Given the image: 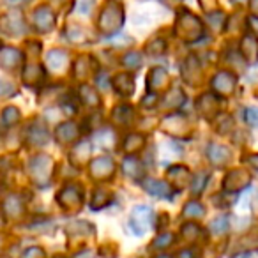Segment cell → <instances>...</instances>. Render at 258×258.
<instances>
[{
	"mask_svg": "<svg viewBox=\"0 0 258 258\" xmlns=\"http://www.w3.org/2000/svg\"><path fill=\"white\" fill-rule=\"evenodd\" d=\"M249 9H251V13H253V15L258 18V0H251V2H249Z\"/></svg>",
	"mask_w": 258,
	"mask_h": 258,
	"instance_id": "cell-52",
	"label": "cell"
},
{
	"mask_svg": "<svg viewBox=\"0 0 258 258\" xmlns=\"http://www.w3.org/2000/svg\"><path fill=\"white\" fill-rule=\"evenodd\" d=\"M13 85L11 83H6V82H2L0 80V96H6V94H9V92H13Z\"/></svg>",
	"mask_w": 258,
	"mask_h": 258,
	"instance_id": "cell-50",
	"label": "cell"
},
{
	"mask_svg": "<svg viewBox=\"0 0 258 258\" xmlns=\"http://www.w3.org/2000/svg\"><path fill=\"white\" fill-rule=\"evenodd\" d=\"M175 258H198V256H197V253L191 249V247H186V249L179 251V253L175 254Z\"/></svg>",
	"mask_w": 258,
	"mask_h": 258,
	"instance_id": "cell-49",
	"label": "cell"
},
{
	"mask_svg": "<svg viewBox=\"0 0 258 258\" xmlns=\"http://www.w3.org/2000/svg\"><path fill=\"white\" fill-rule=\"evenodd\" d=\"M145 145V137L140 133H129L127 137H125L124 144H122V149H124L127 154H135V152H138L140 149H144Z\"/></svg>",
	"mask_w": 258,
	"mask_h": 258,
	"instance_id": "cell-31",
	"label": "cell"
},
{
	"mask_svg": "<svg viewBox=\"0 0 258 258\" xmlns=\"http://www.w3.org/2000/svg\"><path fill=\"white\" fill-rule=\"evenodd\" d=\"M168 179H170V186H172L173 189L180 191L193 180V177H191L189 170H187L186 166L173 165L172 168H168Z\"/></svg>",
	"mask_w": 258,
	"mask_h": 258,
	"instance_id": "cell-18",
	"label": "cell"
},
{
	"mask_svg": "<svg viewBox=\"0 0 258 258\" xmlns=\"http://www.w3.org/2000/svg\"><path fill=\"white\" fill-rule=\"evenodd\" d=\"M97 87H101V89H106L108 83H106V75H99V78H97Z\"/></svg>",
	"mask_w": 258,
	"mask_h": 258,
	"instance_id": "cell-51",
	"label": "cell"
},
{
	"mask_svg": "<svg viewBox=\"0 0 258 258\" xmlns=\"http://www.w3.org/2000/svg\"><path fill=\"white\" fill-rule=\"evenodd\" d=\"M122 172H124V175L129 177V179H140V177L144 175V165H142L140 159L129 156V158H125L124 163H122Z\"/></svg>",
	"mask_w": 258,
	"mask_h": 258,
	"instance_id": "cell-27",
	"label": "cell"
},
{
	"mask_svg": "<svg viewBox=\"0 0 258 258\" xmlns=\"http://www.w3.org/2000/svg\"><path fill=\"white\" fill-rule=\"evenodd\" d=\"M211 85L218 96H232L237 87V76L232 71H219L214 75Z\"/></svg>",
	"mask_w": 258,
	"mask_h": 258,
	"instance_id": "cell-10",
	"label": "cell"
},
{
	"mask_svg": "<svg viewBox=\"0 0 258 258\" xmlns=\"http://www.w3.org/2000/svg\"><path fill=\"white\" fill-rule=\"evenodd\" d=\"M55 138L60 145H73L80 138V127L78 124L71 120H66L62 124L57 125V131H55Z\"/></svg>",
	"mask_w": 258,
	"mask_h": 258,
	"instance_id": "cell-14",
	"label": "cell"
},
{
	"mask_svg": "<svg viewBox=\"0 0 258 258\" xmlns=\"http://www.w3.org/2000/svg\"><path fill=\"white\" fill-rule=\"evenodd\" d=\"M147 92L159 94L170 89V75L165 68H152L147 75Z\"/></svg>",
	"mask_w": 258,
	"mask_h": 258,
	"instance_id": "cell-11",
	"label": "cell"
},
{
	"mask_svg": "<svg viewBox=\"0 0 258 258\" xmlns=\"http://www.w3.org/2000/svg\"><path fill=\"white\" fill-rule=\"evenodd\" d=\"M158 103H159V96H158V94L147 92V96L142 97V106H145V108H154Z\"/></svg>",
	"mask_w": 258,
	"mask_h": 258,
	"instance_id": "cell-46",
	"label": "cell"
},
{
	"mask_svg": "<svg viewBox=\"0 0 258 258\" xmlns=\"http://www.w3.org/2000/svg\"><path fill=\"white\" fill-rule=\"evenodd\" d=\"M111 117H113V120L117 122L118 125H127L133 122L135 110L129 106V104H118V106H115L113 111H111Z\"/></svg>",
	"mask_w": 258,
	"mask_h": 258,
	"instance_id": "cell-28",
	"label": "cell"
},
{
	"mask_svg": "<svg viewBox=\"0 0 258 258\" xmlns=\"http://www.w3.org/2000/svg\"><path fill=\"white\" fill-rule=\"evenodd\" d=\"M122 66L127 69H138L142 66V53L138 51H129L122 57Z\"/></svg>",
	"mask_w": 258,
	"mask_h": 258,
	"instance_id": "cell-38",
	"label": "cell"
},
{
	"mask_svg": "<svg viewBox=\"0 0 258 258\" xmlns=\"http://www.w3.org/2000/svg\"><path fill=\"white\" fill-rule=\"evenodd\" d=\"M20 258H46V253H44L41 247L34 246V247H29Z\"/></svg>",
	"mask_w": 258,
	"mask_h": 258,
	"instance_id": "cell-45",
	"label": "cell"
},
{
	"mask_svg": "<svg viewBox=\"0 0 258 258\" xmlns=\"http://www.w3.org/2000/svg\"><path fill=\"white\" fill-rule=\"evenodd\" d=\"M173 240H175V235H173V233H170V232L159 233V235L152 240V247H154V249H166L168 246H172Z\"/></svg>",
	"mask_w": 258,
	"mask_h": 258,
	"instance_id": "cell-39",
	"label": "cell"
},
{
	"mask_svg": "<svg viewBox=\"0 0 258 258\" xmlns=\"http://www.w3.org/2000/svg\"><path fill=\"white\" fill-rule=\"evenodd\" d=\"M18 120H20V110H18V108H15V106L4 108L0 122H2V124H4L6 127H11V125H15Z\"/></svg>",
	"mask_w": 258,
	"mask_h": 258,
	"instance_id": "cell-36",
	"label": "cell"
},
{
	"mask_svg": "<svg viewBox=\"0 0 258 258\" xmlns=\"http://www.w3.org/2000/svg\"><path fill=\"white\" fill-rule=\"evenodd\" d=\"M113 200V193L104 187H97L94 189L92 198H90V207L92 209H101V207H106L110 202Z\"/></svg>",
	"mask_w": 258,
	"mask_h": 258,
	"instance_id": "cell-32",
	"label": "cell"
},
{
	"mask_svg": "<svg viewBox=\"0 0 258 258\" xmlns=\"http://www.w3.org/2000/svg\"><path fill=\"white\" fill-rule=\"evenodd\" d=\"M18 2H27V0H18Z\"/></svg>",
	"mask_w": 258,
	"mask_h": 258,
	"instance_id": "cell-54",
	"label": "cell"
},
{
	"mask_svg": "<svg viewBox=\"0 0 258 258\" xmlns=\"http://www.w3.org/2000/svg\"><path fill=\"white\" fill-rule=\"evenodd\" d=\"M0 30L6 32L8 36H22L27 30L25 20L20 13H9L0 18Z\"/></svg>",
	"mask_w": 258,
	"mask_h": 258,
	"instance_id": "cell-13",
	"label": "cell"
},
{
	"mask_svg": "<svg viewBox=\"0 0 258 258\" xmlns=\"http://www.w3.org/2000/svg\"><path fill=\"white\" fill-rule=\"evenodd\" d=\"M113 89L118 96L129 97L135 92V78L127 73H120L113 78Z\"/></svg>",
	"mask_w": 258,
	"mask_h": 258,
	"instance_id": "cell-24",
	"label": "cell"
},
{
	"mask_svg": "<svg viewBox=\"0 0 258 258\" xmlns=\"http://www.w3.org/2000/svg\"><path fill=\"white\" fill-rule=\"evenodd\" d=\"M175 34L186 43H197L204 36V25L202 22L189 11H180L175 22Z\"/></svg>",
	"mask_w": 258,
	"mask_h": 258,
	"instance_id": "cell-3",
	"label": "cell"
},
{
	"mask_svg": "<svg viewBox=\"0 0 258 258\" xmlns=\"http://www.w3.org/2000/svg\"><path fill=\"white\" fill-rule=\"evenodd\" d=\"M154 258H172V256H168V254H159V256H154Z\"/></svg>",
	"mask_w": 258,
	"mask_h": 258,
	"instance_id": "cell-53",
	"label": "cell"
},
{
	"mask_svg": "<svg viewBox=\"0 0 258 258\" xmlns=\"http://www.w3.org/2000/svg\"><path fill=\"white\" fill-rule=\"evenodd\" d=\"M244 161H246V165H247V166H251V168L256 170V172H258V154H249V156H246V159H244Z\"/></svg>",
	"mask_w": 258,
	"mask_h": 258,
	"instance_id": "cell-48",
	"label": "cell"
},
{
	"mask_svg": "<svg viewBox=\"0 0 258 258\" xmlns=\"http://www.w3.org/2000/svg\"><path fill=\"white\" fill-rule=\"evenodd\" d=\"M251 182V175L242 168H233L223 179V189L225 193H237V191L247 187Z\"/></svg>",
	"mask_w": 258,
	"mask_h": 258,
	"instance_id": "cell-7",
	"label": "cell"
},
{
	"mask_svg": "<svg viewBox=\"0 0 258 258\" xmlns=\"http://www.w3.org/2000/svg\"><path fill=\"white\" fill-rule=\"evenodd\" d=\"M209 22H211V25L221 27V23L225 22V15H221V13H214V15H209Z\"/></svg>",
	"mask_w": 258,
	"mask_h": 258,
	"instance_id": "cell-47",
	"label": "cell"
},
{
	"mask_svg": "<svg viewBox=\"0 0 258 258\" xmlns=\"http://www.w3.org/2000/svg\"><path fill=\"white\" fill-rule=\"evenodd\" d=\"M46 69L51 73H64L69 68V55L64 50H51L46 53Z\"/></svg>",
	"mask_w": 258,
	"mask_h": 258,
	"instance_id": "cell-17",
	"label": "cell"
},
{
	"mask_svg": "<svg viewBox=\"0 0 258 258\" xmlns=\"http://www.w3.org/2000/svg\"><path fill=\"white\" fill-rule=\"evenodd\" d=\"M166 50V44L163 39H152L151 43L145 46V51H147L149 55H163Z\"/></svg>",
	"mask_w": 258,
	"mask_h": 258,
	"instance_id": "cell-43",
	"label": "cell"
},
{
	"mask_svg": "<svg viewBox=\"0 0 258 258\" xmlns=\"http://www.w3.org/2000/svg\"><path fill=\"white\" fill-rule=\"evenodd\" d=\"M240 55L247 64H254L258 60V37L247 32L240 41Z\"/></svg>",
	"mask_w": 258,
	"mask_h": 258,
	"instance_id": "cell-21",
	"label": "cell"
},
{
	"mask_svg": "<svg viewBox=\"0 0 258 258\" xmlns=\"http://www.w3.org/2000/svg\"><path fill=\"white\" fill-rule=\"evenodd\" d=\"M209 175L205 172L198 173L197 177H193V180H191V193L193 195H200L202 191L205 189V182H207Z\"/></svg>",
	"mask_w": 258,
	"mask_h": 258,
	"instance_id": "cell-41",
	"label": "cell"
},
{
	"mask_svg": "<svg viewBox=\"0 0 258 258\" xmlns=\"http://www.w3.org/2000/svg\"><path fill=\"white\" fill-rule=\"evenodd\" d=\"M184 101H186V96H184V92L180 89H168V92H166V96L163 97V108H166V110H175V108H180L184 104Z\"/></svg>",
	"mask_w": 258,
	"mask_h": 258,
	"instance_id": "cell-30",
	"label": "cell"
},
{
	"mask_svg": "<svg viewBox=\"0 0 258 258\" xmlns=\"http://www.w3.org/2000/svg\"><path fill=\"white\" fill-rule=\"evenodd\" d=\"M80 101H82L85 106H90V108H97L101 106V96L96 89L89 85H82L80 87Z\"/></svg>",
	"mask_w": 258,
	"mask_h": 258,
	"instance_id": "cell-29",
	"label": "cell"
},
{
	"mask_svg": "<svg viewBox=\"0 0 258 258\" xmlns=\"http://www.w3.org/2000/svg\"><path fill=\"white\" fill-rule=\"evenodd\" d=\"M44 80V68L39 64H30L23 71V82L29 87H37L41 85Z\"/></svg>",
	"mask_w": 258,
	"mask_h": 258,
	"instance_id": "cell-26",
	"label": "cell"
},
{
	"mask_svg": "<svg viewBox=\"0 0 258 258\" xmlns=\"http://www.w3.org/2000/svg\"><path fill=\"white\" fill-rule=\"evenodd\" d=\"M182 214L186 216V218H202V216H205V207L200 202H189V204L184 207Z\"/></svg>",
	"mask_w": 258,
	"mask_h": 258,
	"instance_id": "cell-37",
	"label": "cell"
},
{
	"mask_svg": "<svg viewBox=\"0 0 258 258\" xmlns=\"http://www.w3.org/2000/svg\"><path fill=\"white\" fill-rule=\"evenodd\" d=\"M55 22H57L55 13L48 6H39L32 15V23L37 32H50V30H53Z\"/></svg>",
	"mask_w": 258,
	"mask_h": 258,
	"instance_id": "cell-12",
	"label": "cell"
},
{
	"mask_svg": "<svg viewBox=\"0 0 258 258\" xmlns=\"http://www.w3.org/2000/svg\"><path fill=\"white\" fill-rule=\"evenodd\" d=\"M244 118L251 127H258V108L256 106H249L244 110Z\"/></svg>",
	"mask_w": 258,
	"mask_h": 258,
	"instance_id": "cell-44",
	"label": "cell"
},
{
	"mask_svg": "<svg viewBox=\"0 0 258 258\" xmlns=\"http://www.w3.org/2000/svg\"><path fill=\"white\" fill-rule=\"evenodd\" d=\"M89 156H90V144L82 142V144H78L75 149H73L71 163H75L76 166H83V165H87V161H89Z\"/></svg>",
	"mask_w": 258,
	"mask_h": 258,
	"instance_id": "cell-33",
	"label": "cell"
},
{
	"mask_svg": "<svg viewBox=\"0 0 258 258\" xmlns=\"http://www.w3.org/2000/svg\"><path fill=\"white\" fill-rule=\"evenodd\" d=\"M209 230L216 235H223V233L228 230V218L226 216H219V218L212 219L211 225H209Z\"/></svg>",
	"mask_w": 258,
	"mask_h": 258,
	"instance_id": "cell-40",
	"label": "cell"
},
{
	"mask_svg": "<svg viewBox=\"0 0 258 258\" xmlns=\"http://www.w3.org/2000/svg\"><path fill=\"white\" fill-rule=\"evenodd\" d=\"M89 173L94 180H108L115 173V163L108 156H99L89 163Z\"/></svg>",
	"mask_w": 258,
	"mask_h": 258,
	"instance_id": "cell-8",
	"label": "cell"
},
{
	"mask_svg": "<svg viewBox=\"0 0 258 258\" xmlns=\"http://www.w3.org/2000/svg\"><path fill=\"white\" fill-rule=\"evenodd\" d=\"M207 156H209V159H211L214 166H225L226 163L230 161V156H232V154H230L228 147H225V145L212 144L211 147H209V151H207Z\"/></svg>",
	"mask_w": 258,
	"mask_h": 258,
	"instance_id": "cell-25",
	"label": "cell"
},
{
	"mask_svg": "<svg viewBox=\"0 0 258 258\" xmlns=\"http://www.w3.org/2000/svg\"><path fill=\"white\" fill-rule=\"evenodd\" d=\"M232 127H233V118L230 117V115L216 117V129H218V133L225 135V133H228Z\"/></svg>",
	"mask_w": 258,
	"mask_h": 258,
	"instance_id": "cell-42",
	"label": "cell"
},
{
	"mask_svg": "<svg viewBox=\"0 0 258 258\" xmlns=\"http://www.w3.org/2000/svg\"><path fill=\"white\" fill-rule=\"evenodd\" d=\"M152 221H154V212L147 205H138L131 211L129 216V228L135 235H145L151 230Z\"/></svg>",
	"mask_w": 258,
	"mask_h": 258,
	"instance_id": "cell-4",
	"label": "cell"
},
{
	"mask_svg": "<svg viewBox=\"0 0 258 258\" xmlns=\"http://www.w3.org/2000/svg\"><path fill=\"white\" fill-rule=\"evenodd\" d=\"M94 69H96V62H94V58L89 57V55H82V57L76 58L75 64H73V73H75L76 80L89 78L94 73Z\"/></svg>",
	"mask_w": 258,
	"mask_h": 258,
	"instance_id": "cell-23",
	"label": "cell"
},
{
	"mask_svg": "<svg viewBox=\"0 0 258 258\" xmlns=\"http://www.w3.org/2000/svg\"><path fill=\"white\" fill-rule=\"evenodd\" d=\"M161 129L165 133L177 138L189 137V122H187V118L184 115H168L166 118H163Z\"/></svg>",
	"mask_w": 258,
	"mask_h": 258,
	"instance_id": "cell-9",
	"label": "cell"
},
{
	"mask_svg": "<svg viewBox=\"0 0 258 258\" xmlns=\"http://www.w3.org/2000/svg\"><path fill=\"white\" fill-rule=\"evenodd\" d=\"M99 30L104 36H113L124 25V9L117 0H108L99 15Z\"/></svg>",
	"mask_w": 258,
	"mask_h": 258,
	"instance_id": "cell-2",
	"label": "cell"
},
{
	"mask_svg": "<svg viewBox=\"0 0 258 258\" xmlns=\"http://www.w3.org/2000/svg\"><path fill=\"white\" fill-rule=\"evenodd\" d=\"M182 76L189 85H198L202 82V71H200V62L197 57H187L182 66Z\"/></svg>",
	"mask_w": 258,
	"mask_h": 258,
	"instance_id": "cell-22",
	"label": "cell"
},
{
	"mask_svg": "<svg viewBox=\"0 0 258 258\" xmlns=\"http://www.w3.org/2000/svg\"><path fill=\"white\" fill-rule=\"evenodd\" d=\"M221 110V99L216 92H205L197 99V111L205 120H214Z\"/></svg>",
	"mask_w": 258,
	"mask_h": 258,
	"instance_id": "cell-6",
	"label": "cell"
},
{
	"mask_svg": "<svg viewBox=\"0 0 258 258\" xmlns=\"http://www.w3.org/2000/svg\"><path fill=\"white\" fill-rule=\"evenodd\" d=\"M202 232H204V230H202L197 223H186V225L182 226V237L186 239V242H189V244L198 242V240L202 239Z\"/></svg>",
	"mask_w": 258,
	"mask_h": 258,
	"instance_id": "cell-35",
	"label": "cell"
},
{
	"mask_svg": "<svg viewBox=\"0 0 258 258\" xmlns=\"http://www.w3.org/2000/svg\"><path fill=\"white\" fill-rule=\"evenodd\" d=\"M23 64V53L16 48H2L0 50V66L6 69V71H15L20 66Z\"/></svg>",
	"mask_w": 258,
	"mask_h": 258,
	"instance_id": "cell-19",
	"label": "cell"
},
{
	"mask_svg": "<svg viewBox=\"0 0 258 258\" xmlns=\"http://www.w3.org/2000/svg\"><path fill=\"white\" fill-rule=\"evenodd\" d=\"M2 212L9 219H20L25 216V204L20 195H8L2 202Z\"/></svg>",
	"mask_w": 258,
	"mask_h": 258,
	"instance_id": "cell-15",
	"label": "cell"
},
{
	"mask_svg": "<svg viewBox=\"0 0 258 258\" xmlns=\"http://www.w3.org/2000/svg\"><path fill=\"white\" fill-rule=\"evenodd\" d=\"M233 2H235V0H233Z\"/></svg>",
	"mask_w": 258,
	"mask_h": 258,
	"instance_id": "cell-55",
	"label": "cell"
},
{
	"mask_svg": "<svg viewBox=\"0 0 258 258\" xmlns=\"http://www.w3.org/2000/svg\"><path fill=\"white\" fill-rule=\"evenodd\" d=\"M144 189L147 191L149 195L156 198H166V200H172L173 198V187L170 186L165 180H156V179H144L142 182Z\"/></svg>",
	"mask_w": 258,
	"mask_h": 258,
	"instance_id": "cell-16",
	"label": "cell"
},
{
	"mask_svg": "<svg viewBox=\"0 0 258 258\" xmlns=\"http://www.w3.org/2000/svg\"><path fill=\"white\" fill-rule=\"evenodd\" d=\"M50 142V133H48V127L43 124V122L36 120L27 131V144L29 145H36V147H41V145L48 144Z\"/></svg>",
	"mask_w": 258,
	"mask_h": 258,
	"instance_id": "cell-20",
	"label": "cell"
},
{
	"mask_svg": "<svg viewBox=\"0 0 258 258\" xmlns=\"http://www.w3.org/2000/svg\"><path fill=\"white\" fill-rule=\"evenodd\" d=\"M27 172H29L30 180H32L36 186L44 187L51 182V179H53L55 161L46 154H37L29 159Z\"/></svg>",
	"mask_w": 258,
	"mask_h": 258,
	"instance_id": "cell-1",
	"label": "cell"
},
{
	"mask_svg": "<svg viewBox=\"0 0 258 258\" xmlns=\"http://www.w3.org/2000/svg\"><path fill=\"white\" fill-rule=\"evenodd\" d=\"M115 142H117V137H115V133L111 131V129H99L96 133V137H94V144L99 145L101 149H111L115 145Z\"/></svg>",
	"mask_w": 258,
	"mask_h": 258,
	"instance_id": "cell-34",
	"label": "cell"
},
{
	"mask_svg": "<svg viewBox=\"0 0 258 258\" xmlns=\"http://www.w3.org/2000/svg\"><path fill=\"white\" fill-rule=\"evenodd\" d=\"M57 202L66 212H78L83 205V193L78 184H66L57 195Z\"/></svg>",
	"mask_w": 258,
	"mask_h": 258,
	"instance_id": "cell-5",
	"label": "cell"
}]
</instances>
